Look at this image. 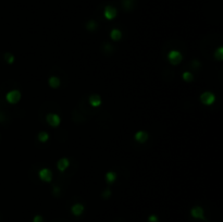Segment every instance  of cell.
Returning a JSON list of instances; mask_svg holds the SVG:
<instances>
[{"label":"cell","instance_id":"22","mask_svg":"<svg viewBox=\"0 0 223 222\" xmlns=\"http://www.w3.org/2000/svg\"><path fill=\"white\" fill-rule=\"evenodd\" d=\"M110 195H111V192H110L109 190H107V191H104V194H102V197H104V198H109Z\"/></svg>","mask_w":223,"mask_h":222},{"label":"cell","instance_id":"4","mask_svg":"<svg viewBox=\"0 0 223 222\" xmlns=\"http://www.w3.org/2000/svg\"><path fill=\"white\" fill-rule=\"evenodd\" d=\"M191 216L194 219H199V220H206L205 215H203V209L200 206H195L191 209Z\"/></svg>","mask_w":223,"mask_h":222},{"label":"cell","instance_id":"8","mask_svg":"<svg viewBox=\"0 0 223 222\" xmlns=\"http://www.w3.org/2000/svg\"><path fill=\"white\" fill-rule=\"evenodd\" d=\"M69 166H70V161H69V159H67V158H62V159H60L57 163V168L60 172L65 171Z\"/></svg>","mask_w":223,"mask_h":222},{"label":"cell","instance_id":"2","mask_svg":"<svg viewBox=\"0 0 223 222\" xmlns=\"http://www.w3.org/2000/svg\"><path fill=\"white\" fill-rule=\"evenodd\" d=\"M214 100H216V96L211 92H205L200 96V101L206 106H211L214 102Z\"/></svg>","mask_w":223,"mask_h":222},{"label":"cell","instance_id":"19","mask_svg":"<svg viewBox=\"0 0 223 222\" xmlns=\"http://www.w3.org/2000/svg\"><path fill=\"white\" fill-rule=\"evenodd\" d=\"M96 26H97V24H96V22H95V21H90V22H88V24L86 25V27L88 28V30H90V31L95 30V28H96Z\"/></svg>","mask_w":223,"mask_h":222},{"label":"cell","instance_id":"18","mask_svg":"<svg viewBox=\"0 0 223 222\" xmlns=\"http://www.w3.org/2000/svg\"><path fill=\"white\" fill-rule=\"evenodd\" d=\"M5 60H7L8 63H13V62H14V56L11 55V53H5Z\"/></svg>","mask_w":223,"mask_h":222},{"label":"cell","instance_id":"7","mask_svg":"<svg viewBox=\"0 0 223 222\" xmlns=\"http://www.w3.org/2000/svg\"><path fill=\"white\" fill-rule=\"evenodd\" d=\"M104 18L107 20H113L115 16H117V9L111 5H107L104 8Z\"/></svg>","mask_w":223,"mask_h":222},{"label":"cell","instance_id":"21","mask_svg":"<svg viewBox=\"0 0 223 222\" xmlns=\"http://www.w3.org/2000/svg\"><path fill=\"white\" fill-rule=\"evenodd\" d=\"M33 222H44V219H42V216L37 215V216H35V217H34V219H33Z\"/></svg>","mask_w":223,"mask_h":222},{"label":"cell","instance_id":"11","mask_svg":"<svg viewBox=\"0 0 223 222\" xmlns=\"http://www.w3.org/2000/svg\"><path fill=\"white\" fill-rule=\"evenodd\" d=\"M89 104L93 107H99L101 105V98H100L99 95H96V94L89 96Z\"/></svg>","mask_w":223,"mask_h":222},{"label":"cell","instance_id":"15","mask_svg":"<svg viewBox=\"0 0 223 222\" xmlns=\"http://www.w3.org/2000/svg\"><path fill=\"white\" fill-rule=\"evenodd\" d=\"M214 58L219 61H221L223 59V48L222 47H219L218 49L216 50V53H214Z\"/></svg>","mask_w":223,"mask_h":222},{"label":"cell","instance_id":"16","mask_svg":"<svg viewBox=\"0 0 223 222\" xmlns=\"http://www.w3.org/2000/svg\"><path fill=\"white\" fill-rule=\"evenodd\" d=\"M48 138H49V135H48L46 132H40L39 134H38V140H39V142H42V143L47 142Z\"/></svg>","mask_w":223,"mask_h":222},{"label":"cell","instance_id":"20","mask_svg":"<svg viewBox=\"0 0 223 222\" xmlns=\"http://www.w3.org/2000/svg\"><path fill=\"white\" fill-rule=\"evenodd\" d=\"M148 222H159V219L156 215H150L148 217Z\"/></svg>","mask_w":223,"mask_h":222},{"label":"cell","instance_id":"1","mask_svg":"<svg viewBox=\"0 0 223 222\" xmlns=\"http://www.w3.org/2000/svg\"><path fill=\"white\" fill-rule=\"evenodd\" d=\"M182 59H183V56L177 50H172V51H170L168 53V60L171 64H174V65L178 64L182 61Z\"/></svg>","mask_w":223,"mask_h":222},{"label":"cell","instance_id":"13","mask_svg":"<svg viewBox=\"0 0 223 222\" xmlns=\"http://www.w3.org/2000/svg\"><path fill=\"white\" fill-rule=\"evenodd\" d=\"M49 86L52 88H58L60 86V80L57 76H51L49 78Z\"/></svg>","mask_w":223,"mask_h":222},{"label":"cell","instance_id":"5","mask_svg":"<svg viewBox=\"0 0 223 222\" xmlns=\"http://www.w3.org/2000/svg\"><path fill=\"white\" fill-rule=\"evenodd\" d=\"M46 120L47 123L49 125H51L52 127H57L60 124L61 120H60V117L56 113H49V115H46Z\"/></svg>","mask_w":223,"mask_h":222},{"label":"cell","instance_id":"17","mask_svg":"<svg viewBox=\"0 0 223 222\" xmlns=\"http://www.w3.org/2000/svg\"><path fill=\"white\" fill-rule=\"evenodd\" d=\"M183 80L185 82H192L194 80V75L191 72H184L183 73Z\"/></svg>","mask_w":223,"mask_h":222},{"label":"cell","instance_id":"14","mask_svg":"<svg viewBox=\"0 0 223 222\" xmlns=\"http://www.w3.org/2000/svg\"><path fill=\"white\" fill-rule=\"evenodd\" d=\"M106 180H107V182L108 183H114V181L117 180V174L114 172H112V171H110V172H108L106 174Z\"/></svg>","mask_w":223,"mask_h":222},{"label":"cell","instance_id":"12","mask_svg":"<svg viewBox=\"0 0 223 222\" xmlns=\"http://www.w3.org/2000/svg\"><path fill=\"white\" fill-rule=\"evenodd\" d=\"M110 37H111L112 40H114V42H117V40H120L122 37V33L120 30H118V28H113V30L111 31V33H110Z\"/></svg>","mask_w":223,"mask_h":222},{"label":"cell","instance_id":"6","mask_svg":"<svg viewBox=\"0 0 223 222\" xmlns=\"http://www.w3.org/2000/svg\"><path fill=\"white\" fill-rule=\"evenodd\" d=\"M38 175H39L40 180L44 181V182L48 183L52 180V173L49 169H47V168H44V169L40 170L39 173H38Z\"/></svg>","mask_w":223,"mask_h":222},{"label":"cell","instance_id":"10","mask_svg":"<svg viewBox=\"0 0 223 222\" xmlns=\"http://www.w3.org/2000/svg\"><path fill=\"white\" fill-rule=\"evenodd\" d=\"M135 140L138 143H145L148 140V133L145 131H139L135 134Z\"/></svg>","mask_w":223,"mask_h":222},{"label":"cell","instance_id":"9","mask_svg":"<svg viewBox=\"0 0 223 222\" xmlns=\"http://www.w3.org/2000/svg\"><path fill=\"white\" fill-rule=\"evenodd\" d=\"M71 212L74 216L79 217V216H81L84 212V206L82 204H74L72 206V208H71Z\"/></svg>","mask_w":223,"mask_h":222},{"label":"cell","instance_id":"3","mask_svg":"<svg viewBox=\"0 0 223 222\" xmlns=\"http://www.w3.org/2000/svg\"><path fill=\"white\" fill-rule=\"evenodd\" d=\"M5 98H7V101L9 102V104H16V102L21 99L20 90H16V89L11 90V92H9L7 94Z\"/></svg>","mask_w":223,"mask_h":222}]
</instances>
